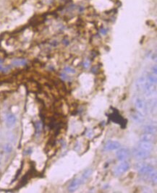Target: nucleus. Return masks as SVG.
<instances>
[{"instance_id": "aec40b11", "label": "nucleus", "mask_w": 157, "mask_h": 193, "mask_svg": "<svg viewBox=\"0 0 157 193\" xmlns=\"http://www.w3.org/2000/svg\"><path fill=\"white\" fill-rule=\"evenodd\" d=\"M89 66H90V61H88V60H86L85 61H84V62H83V67H84V68H88Z\"/></svg>"}, {"instance_id": "20e7f679", "label": "nucleus", "mask_w": 157, "mask_h": 193, "mask_svg": "<svg viewBox=\"0 0 157 193\" xmlns=\"http://www.w3.org/2000/svg\"><path fill=\"white\" fill-rule=\"evenodd\" d=\"M142 90L143 91L144 94L146 97H151V95H154V93L156 92V88L155 85L151 83L150 82H148V80H145V83H144L143 87Z\"/></svg>"}, {"instance_id": "9b49d317", "label": "nucleus", "mask_w": 157, "mask_h": 193, "mask_svg": "<svg viewBox=\"0 0 157 193\" xmlns=\"http://www.w3.org/2000/svg\"><path fill=\"white\" fill-rule=\"evenodd\" d=\"M138 147L142 148V149L146 150V151H152L153 148H154V145H153V143H151V142H147V141L140 140V142L138 143Z\"/></svg>"}, {"instance_id": "0eeeda50", "label": "nucleus", "mask_w": 157, "mask_h": 193, "mask_svg": "<svg viewBox=\"0 0 157 193\" xmlns=\"http://www.w3.org/2000/svg\"><path fill=\"white\" fill-rule=\"evenodd\" d=\"M6 126L8 129H11L15 125L17 121V118L15 114L12 113H9L6 116Z\"/></svg>"}, {"instance_id": "6e6552de", "label": "nucleus", "mask_w": 157, "mask_h": 193, "mask_svg": "<svg viewBox=\"0 0 157 193\" xmlns=\"http://www.w3.org/2000/svg\"><path fill=\"white\" fill-rule=\"evenodd\" d=\"M83 181L81 178H76L75 179L72 180L71 181V183L70 184L69 187H68V190L70 192H75V190H77L78 189V187L83 184Z\"/></svg>"}, {"instance_id": "5701e85b", "label": "nucleus", "mask_w": 157, "mask_h": 193, "mask_svg": "<svg viewBox=\"0 0 157 193\" xmlns=\"http://www.w3.org/2000/svg\"><path fill=\"white\" fill-rule=\"evenodd\" d=\"M153 73H154V75H156V66H154V68H153Z\"/></svg>"}, {"instance_id": "a211bd4d", "label": "nucleus", "mask_w": 157, "mask_h": 193, "mask_svg": "<svg viewBox=\"0 0 157 193\" xmlns=\"http://www.w3.org/2000/svg\"><path fill=\"white\" fill-rule=\"evenodd\" d=\"M64 71H65V72H66V73H69V74H75V72H76V71H75V70L74 69V68L69 66L65 67V68H64Z\"/></svg>"}, {"instance_id": "1a4fd4ad", "label": "nucleus", "mask_w": 157, "mask_h": 193, "mask_svg": "<svg viewBox=\"0 0 157 193\" xmlns=\"http://www.w3.org/2000/svg\"><path fill=\"white\" fill-rule=\"evenodd\" d=\"M135 105L137 109L139 110V111L145 112L146 111V104H145V101L141 98H137L135 100Z\"/></svg>"}, {"instance_id": "4468645a", "label": "nucleus", "mask_w": 157, "mask_h": 193, "mask_svg": "<svg viewBox=\"0 0 157 193\" xmlns=\"http://www.w3.org/2000/svg\"><path fill=\"white\" fill-rule=\"evenodd\" d=\"M154 135H151V134L144 133L143 135H141V140L142 141H147V142H151L154 141Z\"/></svg>"}, {"instance_id": "f3484780", "label": "nucleus", "mask_w": 157, "mask_h": 193, "mask_svg": "<svg viewBox=\"0 0 157 193\" xmlns=\"http://www.w3.org/2000/svg\"><path fill=\"white\" fill-rule=\"evenodd\" d=\"M4 151L6 153H10L12 151V146L11 144L7 143L6 145L4 146Z\"/></svg>"}, {"instance_id": "6ab92c4d", "label": "nucleus", "mask_w": 157, "mask_h": 193, "mask_svg": "<svg viewBox=\"0 0 157 193\" xmlns=\"http://www.w3.org/2000/svg\"><path fill=\"white\" fill-rule=\"evenodd\" d=\"M93 135H94V132H93V131L91 130H88V132H87L86 136L88 137V138H91L93 137Z\"/></svg>"}, {"instance_id": "4be33fe9", "label": "nucleus", "mask_w": 157, "mask_h": 193, "mask_svg": "<svg viewBox=\"0 0 157 193\" xmlns=\"http://www.w3.org/2000/svg\"><path fill=\"white\" fill-rule=\"evenodd\" d=\"M100 32H101V33L103 34V35H105V34L106 33V32H107V31H106V29H104V28H102V29H101Z\"/></svg>"}, {"instance_id": "f257e3e1", "label": "nucleus", "mask_w": 157, "mask_h": 193, "mask_svg": "<svg viewBox=\"0 0 157 193\" xmlns=\"http://www.w3.org/2000/svg\"><path fill=\"white\" fill-rule=\"evenodd\" d=\"M132 155L137 160H144L148 158L151 155V151L142 149L139 147H135L132 151Z\"/></svg>"}, {"instance_id": "412c9836", "label": "nucleus", "mask_w": 157, "mask_h": 193, "mask_svg": "<svg viewBox=\"0 0 157 193\" xmlns=\"http://www.w3.org/2000/svg\"><path fill=\"white\" fill-rule=\"evenodd\" d=\"M61 78H62V79H63V80H68V77L67 76V75H65V74L62 73V74H61Z\"/></svg>"}, {"instance_id": "b1692460", "label": "nucleus", "mask_w": 157, "mask_h": 193, "mask_svg": "<svg viewBox=\"0 0 157 193\" xmlns=\"http://www.w3.org/2000/svg\"><path fill=\"white\" fill-rule=\"evenodd\" d=\"M0 165H1V158H0Z\"/></svg>"}, {"instance_id": "f8f14e48", "label": "nucleus", "mask_w": 157, "mask_h": 193, "mask_svg": "<svg viewBox=\"0 0 157 193\" xmlns=\"http://www.w3.org/2000/svg\"><path fill=\"white\" fill-rule=\"evenodd\" d=\"M144 133L151 134V135H156V127L153 124H147L143 127Z\"/></svg>"}, {"instance_id": "ddd939ff", "label": "nucleus", "mask_w": 157, "mask_h": 193, "mask_svg": "<svg viewBox=\"0 0 157 193\" xmlns=\"http://www.w3.org/2000/svg\"><path fill=\"white\" fill-rule=\"evenodd\" d=\"M27 64V61L24 59H16L12 61V65L15 67L25 66Z\"/></svg>"}, {"instance_id": "dca6fc26", "label": "nucleus", "mask_w": 157, "mask_h": 193, "mask_svg": "<svg viewBox=\"0 0 157 193\" xmlns=\"http://www.w3.org/2000/svg\"><path fill=\"white\" fill-rule=\"evenodd\" d=\"M146 79L148 82H150L151 83L154 84V85H156V84L157 80H156V75H148V76H147Z\"/></svg>"}, {"instance_id": "f03ea898", "label": "nucleus", "mask_w": 157, "mask_h": 193, "mask_svg": "<svg viewBox=\"0 0 157 193\" xmlns=\"http://www.w3.org/2000/svg\"><path fill=\"white\" fill-rule=\"evenodd\" d=\"M138 170L140 175L144 176L148 179L149 178V176L155 171L154 167L149 164H140L138 167Z\"/></svg>"}, {"instance_id": "423d86ee", "label": "nucleus", "mask_w": 157, "mask_h": 193, "mask_svg": "<svg viewBox=\"0 0 157 193\" xmlns=\"http://www.w3.org/2000/svg\"><path fill=\"white\" fill-rule=\"evenodd\" d=\"M120 148V143L117 141L109 140L105 143L104 146V150L105 151H112L117 150Z\"/></svg>"}, {"instance_id": "39448f33", "label": "nucleus", "mask_w": 157, "mask_h": 193, "mask_svg": "<svg viewBox=\"0 0 157 193\" xmlns=\"http://www.w3.org/2000/svg\"><path fill=\"white\" fill-rule=\"evenodd\" d=\"M116 156L119 161H125L129 158L130 151L127 148H122L117 149L116 153Z\"/></svg>"}, {"instance_id": "2eb2a0df", "label": "nucleus", "mask_w": 157, "mask_h": 193, "mask_svg": "<svg viewBox=\"0 0 157 193\" xmlns=\"http://www.w3.org/2000/svg\"><path fill=\"white\" fill-rule=\"evenodd\" d=\"M92 172H93V170L91 169V168H88V169L85 170V171L83 172V174L82 177H81V179H82L83 182H84V181H85L86 179H88V178L90 177V176L92 174Z\"/></svg>"}, {"instance_id": "7ed1b4c3", "label": "nucleus", "mask_w": 157, "mask_h": 193, "mask_svg": "<svg viewBox=\"0 0 157 193\" xmlns=\"http://www.w3.org/2000/svg\"><path fill=\"white\" fill-rule=\"evenodd\" d=\"M130 169V164L127 161H122L121 164L117 166L114 170V174L117 177L122 175L123 174L126 173Z\"/></svg>"}, {"instance_id": "9d476101", "label": "nucleus", "mask_w": 157, "mask_h": 193, "mask_svg": "<svg viewBox=\"0 0 157 193\" xmlns=\"http://www.w3.org/2000/svg\"><path fill=\"white\" fill-rule=\"evenodd\" d=\"M131 117H132V120L135 121L137 124H141L144 121V117L143 114L141 112V111H134L131 114Z\"/></svg>"}]
</instances>
